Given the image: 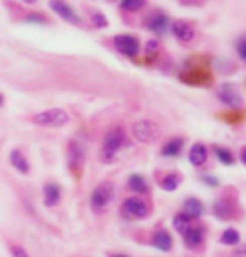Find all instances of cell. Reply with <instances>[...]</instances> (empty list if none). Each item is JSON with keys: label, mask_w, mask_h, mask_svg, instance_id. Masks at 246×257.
I'll return each instance as SVG.
<instances>
[{"label": "cell", "mask_w": 246, "mask_h": 257, "mask_svg": "<svg viewBox=\"0 0 246 257\" xmlns=\"http://www.w3.org/2000/svg\"><path fill=\"white\" fill-rule=\"evenodd\" d=\"M123 146H125V133L119 127L112 128L104 137L102 148H100V160L104 161V163H112Z\"/></svg>", "instance_id": "1"}, {"label": "cell", "mask_w": 246, "mask_h": 257, "mask_svg": "<svg viewBox=\"0 0 246 257\" xmlns=\"http://www.w3.org/2000/svg\"><path fill=\"white\" fill-rule=\"evenodd\" d=\"M67 121H69V113L62 107H50V109H44V111H39L33 115V123L39 127H64Z\"/></svg>", "instance_id": "2"}, {"label": "cell", "mask_w": 246, "mask_h": 257, "mask_svg": "<svg viewBox=\"0 0 246 257\" xmlns=\"http://www.w3.org/2000/svg\"><path fill=\"white\" fill-rule=\"evenodd\" d=\"M131 137H133V140H137V142L150 144V142L160 139V127L154 121H150V119H142V121H137L131 127Z\"/></svg>", "instance_id": "3"}, {"label": "cell", "mask_w": 246, "mask_h": 257, "mask_svg": "<svg viewBox=\"0 0 246 257\" xmlns=\"http://www.w3.org/2000/svg\"><path fill=\"white\" fill-rule=\"evenodd\" d=\"M121 213L125 219H131V221H139V219H144L148 217L150 207L144 200L140 198H127L123 205H121Z\"/></svg>", "instance_id": "4"}, {"label": "cell", "mask_w": 246, "mask_h": 257, "mask_svg": "<svg viewBox=\"0 0 246 257\" xmlns=\"http://www.w3.org/2000/svg\"><path fill=\"white\" fill-rule=\"evenodd\" d=\"M112 198H114V188H112V184L110 182H102V184H98L97 188L93 190L91 194V207L95 209V211H104L110 202H112Z\"/></svg>", "instance_id": "5"}, {"label": "cell", "mask_w": 246, "mask_h": 257, "mask_svg": "<svg viewBox=\"0 0 246 257\" xmlns=\"http://www.w3.org/2000/svg\"><path fill=\"white\" fill-rule=\"evenodd\" d=\"M67 163L75 175H79L83 163H85V146L79 140H71L67 144Z\"/></svg>", "instance_id": "6"}, {"label": "cell", "mask_w": 246, "mask_h": 257, "mask_svg": "<svg viewBox=\"0 0 246 257\" xmlns=\"http://www.w3.org/2000/svg\"><path fill=\"white\" fill-rule=\"evenodd\" d=\"M217 98H219V102H223L225 106L229 107H238L242 104V96H240L238 88L235 85H231V83L219 85V88H217Z\"/></svg>", "instance_id": "7"}, {"label": "cell", "mask_w": 246, "mask_h": 257, "mask_svg": "<svg viewBox=\"0 0 246 257\" xmlns=\"http://www.w3.org/2000/svg\"><path fill=\"white\" fill-rule=\"evenodd\" d=\"M114 46H116V50L121 52L123 56H137L140 50L139 41H137L133 35H118V37L114 39Z\"/></svg>", "instance_id": "8"}, {"label": "cell", "mask_w": 246, "mask_h": 257, "mask_svg": "<svg viewBox=\"0 0 246 257\" xmlns=\"http://www.w3.org/2000/svg\"><path fill=\"white\" fill-rule=\"evenodd\" d=\"M172 31L181 43H191V41H194V37H196V29L189 22H183V20L172 23Z\"/></svg>", "instance_id": "9"}, {"label": "cell", "mask_w": 246, "mask_h": 257, "mask_svg": "<svg viewBox=\"0 0 246 257\" xmlns=\"http://www.w3.org/2000/svg\"><path fill=\"white\" fill-rule=\"evenodd\" d=\"M214 213L219 217V219H223V221H231L233 217L236 215V205L233 202H229V200H217L214 204Z\"/></svg>", "instance_id": "10"}, {"label": "cell", "mask_w": 246, "mask_h": 257, "mask_svg": "<svg viewBox=\"0 0 246 257\" xmlns=\"http://www.w3.org/2000/svg\"><path fill=\"white\" fill-rule=\"evenodd\" d=\"M48 4H50V8H52L62 20H65V22H69V23H79V16H77L67 4H64V2H48Z\"/></svg>", "instance_id": "11"}, {"label": "cell", "mask_w": 246, "mask_h": 257, "mask_svg": "<svg viewBox=\"0 0 246 257\" xmlns=\"http://www.w3.org/2000/svg\"><path fill=\"white\" fill-rule=\"evenodd\" d=\"M183 240L189 247H198L204 242V228L202 226H191L185 234H183Z\"/></svg>", "instance_id": "12"}, {"label": "cell", "mask_w": 246, "mask_h": 257, "mask_svg": "<svg viewBox=\"0 0 246 257\" xmlns=\"http://www.w3.org/2000/svg\"><path fill=\"white\" fill-rule=\"evenodd\" d=\"M189 161L193 163L194 167H200L208 161V148L204 144H194L191 152H189Z\"/></svg>", "instance_id": "13"}, {"label": "cell", "mask_w": 246, "mask_h": 257, "mask_svg": "<svg viewBox=\"0 0 246 257\" xmlns=\"http://www.w3.org/2000/svg\"><path fill=\"white\" fill-rule=\"evenodd\" d=\"M152 244L161 249V251H170L173 246V238L168 230H158L156 234L152 236Z\"/></svg>", "instance_id": "14"}, {"label": "cell", "mask_w": 246, "mask_h": 257, "mask_svg": "<svg viewBox=\"0 0 246 257\" xmlns=\"http://www.w3.org/2000/svg\"><path fill=\"white\" fill-rule=\"evenodd\" d=\"M183 213L187 215V217H191V219H198V217L204 213L202 202H200V200H196V198H189V200L185 202V209H183Z\"/></svg>", "instance_id": "15"}, {"label": "cell", "mask_w": 246, "mask_h": 257, "mask_svg": "<svg viewBox=\"0 0 246 257\" xmlns=\"http://www.w3.org/2000/svg\"><path fill=\"white\" fill-rule=\"evenodd\" d=\"M60 186L58 184H54V182H48V184H44V204L46 205H56L60 202Z\"/></svg>", "instance_id": "16"}, {"label": "cell", "mask_w": 246, "mask_h": 257, "mask_svg": "<svg viewBox=\"0 0 246 257\" xmlns=\"http://www.w3.org/2000/svg\"><path fill=\"white\" fill-rule=\"evenodd\" d=\"M10 161H12V165H14L20 173H23V175H25V173H29V161H27V158H25L20 150L12 152Z\"/></svg>", "instance_id": "17"}, {"label": "cell", "mask_w": 246, "mask_h": 257, "mask_svg": "<svg viewBox=\"0 0 246 257\" xmlns=\"http://www.w3.org/2000/svg\"><path fill=\"white\" fill-rule=\"evenodd\" d=\"M148 27L154 33H163L168 29V18L163 14H154L148 20Z\"/></svg>", "instance_id": "18"}, {"label": "cell", "mask_w": 246, "mask_h": 257, "mask_svg": "<svg viewBox=\"0 0 246 257\" xmlns=\"http://www.w3.org/2000/svg\"><path fill=\"white\" fill-rule=\"evenodd\" d=\"M179 182H181V177L179 175H175V173H168L166 177H161L160 179V184L163 190H168V192H173L177 186H179Z\"/></svg>", "instance_id": "19"}, {"label": "cell", "mask_w": 246, "mask_h": 257, "mask_svg": "<svg viewBox=\"0 0 246 257\" xmlns=\"http://www.w3.org/2000/svg\"><path fill=\"white\" fill-rule=\"evenodd\" d=\"M173 226L181 232V234H185L191 226H193V219L191 217H187L185 213H179V215H175V219H173Z\"/></svg>", "instance_id": "20"}, {"label": "cell", "mask_w": 246, "mask_h": 257, "mask_svg": "<svg viewBox=\"0 0 246 257\" xmlns=\"http://www.w3.org/2000/svg\"><path fill=\"white\" fill-rule=\"evenodd\" d=\"M127 186L131 190H135V192H146V190H148V184H146V181H144L140 175H131Z\"/></svg>", "instance_id": "21"}, {"label": "cell", "mask_w": 246, "mask_h": 257, "mask_svg": "<svg viewBox=\"0 0 246 257\" xmlns=\"http://www.w3.org/2000/svg\"><path fill=\"white\" fill-rule=\"evenodd\" d=\"M181 148H183V140L181 139H173V140H170L163 148H161V154L163 156H170V158H173V156H177L179 152H181Z\"/></svg>", "instance_id": "22"}, {"label": "cell", "mask_w": 246, "mask_h": 257, "mask_svg": "<svg viewBox=\"0 0 246 257\" xmlns=\"http://www.w3.org/2000/svg\"><path fill=\"white\" fill-rule=\"evenodd\" d=\"M183 79L187 83H202V85H210V81H212V77L208 75L206 71H194L191 75H185Z\"/></svg>", "instance_id": "23"}, {"label": "cell", "mask_w": 246, "mask_h": 257, "mask_svg": "<svg viewBox=\"0 0 246 257\" xmlns=\"http://www.w3.org/2000/svg\"><path fill=\"white\" fill-rule=\"evenodd\" d=\"M238 240H240V234L236 232L235 228L225 230L223 234H221V238H219V242L225 244V246H235V244H238Z\"/></svg>", "instance_id": "24"}, {"label": "cell", "mask_w": 246, "mask_h": 257, "mask_svg": "<svg viewBox=\"0 0 246 257\" xmlns=\"http://www.w3.org/2000/svg\"><path fill=\"white\" fill-rule=\"evenodd\" d=\"M215 154H217L219 161H221V163H225V165H233V163H235V156H233L231 152L227 150V148L215 146Z\"/></svg>", "instance_id": "25"}, {"label": "cell", "mask_w": 246, "mask_h": 257, "mask_svg": "<svg viewBox=\"0 0 246 257\" xmlns=\"http://www.w3.org/2000/svg\"><path fill=\"white\" fill-rule=\"evenodd\" d=\"M144 4H146L144 0H123V2H121V8L129 12H137V10H140Z\"/></svg>", "instance_id": "26"}, {"label": "cell", "mask_w": 246, "mask_h": 257, "mask_svg": "<svg viewBox=\"0 0 246 257\" xmlns=\"http://www.w3.org/2000/svg\"><path fill=\"white\" fill-rule=\"evenodd\" d=\"M10 255L12 257H29V255H27V251H25L22 246H12L10 247Z\"/></svg>", "instance_id": "27"}, {"label": "cell", "mask_w": 246, "mask_h": 257, "mask_svg": "<svg viewBox=\"0 0 246 257\" xmlns=\"http://www.w3.org/2000/svg\"><path fill=\"white\" fill-rule=\"evenodd\" d=\"M236 52H238V56L242 58V62H246V39L238 41V44H236Z\"/></svg>", "instance_id": "28"}, {"label": "cell", "mask_w": 246, "mask_h": 257, "mask_svg": "<svg viewBox=\"0 0 246 257\" xmlns=\"http://www.w3.org/2000/svg\"><path fill=\"white\" fill-rule=\"evenodd\" d=\"M93 23L97 25V27H106L108 25V22H104V16L102 14H93Z\"/></svg>", "instance_id": "29"}, {"label": "cell", "mask_w": 246, "mask_h": 257, "mask_svg": "<svg viewBox=\"0 0 246 257\" xmlns=\"http://www.w3.org/2000/svg\"><path fill=\"white\" fill-rule=\"evenodd\" d=\"M235 257H246V247H240V249H236Z\"/></svg>", "instance_id": "30"}, {"label": "cell", "mask_w": 246, "mask_h": 257, "mask_svg": "<svg viewBox=\"0 0 246 257\" xmlns=\"http://www.w3.org/2000/svg\"><path fill=\"white\" fill-rule=\"evenodd\" d=\"M240 160H242V163H246V148L242 150V154H240Z\"/></svg>", "instance_id": "31"}, {"label": "cell", "mask_w": 246, "mask_h": 257, "mask_svg": "<svg viewBox=\"0 0 246 257\" xmlns=\"http://www.w3.org/2000/svg\"><path fill=\"white\" fill-rule=\"evenodd\" d=\"M2 104H4V98H2V94H0V106H2Z\"/></svg>", "instance_id": "32"}, {"label": "cell", "mask_w": 246, "mask_h": 257, "mask_svg": "<svg viewBox=\"0 0 246 257\" xmlns=\"http://www.w3.org/2000/svg\"><path fill=\"white\" fill-rule=\"evenodd\" d=\"M114 257H127V255H114Z\"/></svg>", "instance_id": "33"}]
</instances>
